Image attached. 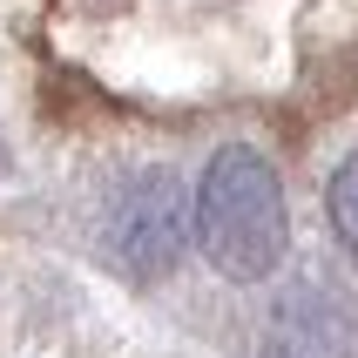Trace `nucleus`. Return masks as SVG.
Wrapping results in <instances>:
<instances>
[{
    "label": "nucleus",
    "mask_w": 358,
    "mask_h": 358,
    "mask_svg": "<svg viewBox=\"0 0 358 358\" xmlns=\"http://www.w3.org/2000/svg\"><path fill=\"white\" fill-rule=\"evenodd\" d=\"M324 203H331V230H338V243L358 257V156H345L338 169H331Z\"/></svg>",
    "instance_id": "7ed1b4c3"
},
{
    "label": "nucleus",
    "mask_w": 358,
    "mask_h": 358,
    "mask_svg": "<svg viewBox=\"0 0 358 358\" xmlns=\"http://www.w3.org/2000/svg\"><path fill=\"white\" fill-rule=\"evenodd\" d=\"M196 237L210 271L230 284H264L291 250V210H284V182L264 149L250 142H223L196 182Z\"/></svg>",
    "instance_id": "f257e3e1"
},
{
    "label": "nucleus",
    "mask_w": 358,
    "mask_h": 358,
    "mask_svg": "<svg viewBox=\"0 0 358 358\" xmlns=\"http://www.w3.org/2000/svg\"><path fill=\"white\" fill-rule=\"evenodd\" d=\"M182 230H189V196L169 169H149L136 176V189L115 203V223H108V250L129 278H169L182 250Z\"/></svg>",
    "instance_id": "f03ea898"
}]
</instances>
